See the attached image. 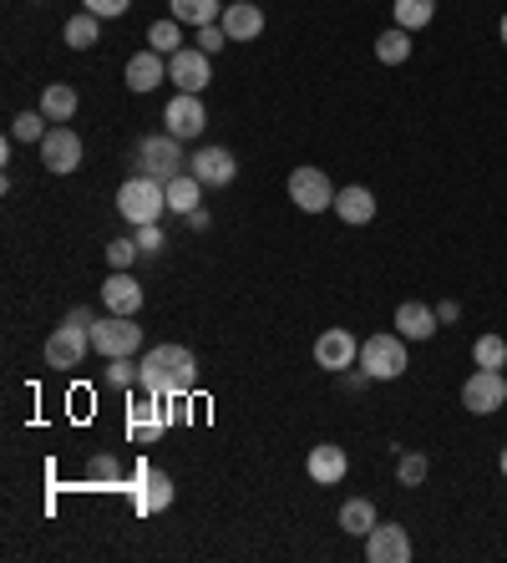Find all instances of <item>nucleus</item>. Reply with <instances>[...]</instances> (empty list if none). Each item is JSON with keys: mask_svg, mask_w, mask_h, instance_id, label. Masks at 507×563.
Returning <instances> with one entry per match:
<instances>
[{"mask_svg": "<svg viewBox=\"0 0 507 563\" xmlns=\"http://www.w3.org/2000/svg\"><path fill=\"white\" fill-rule=\"evenodd\" d=\"M188 173H194L203 188H223V184H234L239 163H234V153H229V147H198L194 168H188Z\"/></svg>", "mask_w": 507, "mask_h": 563, "instance_id": "obj_14", "label": "nucleus"}, {"mask_svg": "<svg viewBox=\"0 0 507 563\" xmlns=\"http://www.w3.org/2000/svg\"><path fill=\"white\" fill-rule=\"evenodd\" d=\"M137 239H112V244H107V264H112V269H132V260H137Z\"/></svg>", "mask_w": 507, "mask_h": 563, "instance_id": "obj_35", "label": "nucleus"}, {"mask_svg": "<svg viewBox=\"0 0 507 563\" xmlns=\"http://www.w3.org/2000/svg\"><path fill=\"white\" fill-rule=\"evenodd\" d=\"M335 213L345 223H351V229H361V223H371L376 219V194H371V188H340L335 194Z\"/></svg>", "mask_w": 507, "mask_h": 563, "instance_id": "obj_20", "label": "nucleus"}, {"mask_svg": "<svg viewBox=\"0 0 507 563\" xmlns=\"http://www.w3.org/2000/svg\"><path fill=\"white\" fill-rule=\"evenodd\" d=\"M198 46L213 56L219 46H229V36H223V26H198Z\"/></svg>", "mask_w": 507, "mask_h": 563, "instance_id": "obj_37", "label": "nucleus"}, {"mask_svg": "<svg viewBox=\"0 0 507 563\" xmlns=\"http://www.w3.org/2000/svg\"><path fill=\"white\" fill-rule=\"evenodd\" d=\"M497 36H503V46H507V15H503V26H497Z\"/></svg>", "mask_w": 507, "mask_h": 563, "instance_id": "obj_42", "label": "nucleus"}, {"mask_svg": "<svg viewBox=\"0 0 507 563\" xmlns=\"http://www.w3.org/2000/svg\"><path fill=\"white\" fill-rule=\"evenodd\" d=\"M163 77H168V62H163V52H137L128 62V87L132 92H153V87H163Z\"/></svg>", "mask_w": 507, "mask_h": 563, "instance_id": "obj_18", "label": "nucleus"}, {"mask_svg": "<svg viewBox=\"0 0 507 563\" xmlns=\"http://www.w3.org/2000/svg\"><path fill=\"white\" fill-rule=\"evenodd\" d=\"M137 173H147V178H157V184H173L178 173H188L183 168V147H178V137H147L143 147H137Z\"/></svg>", "mask_w": 507, "mask_h": 563, "instance_id": "obj_5", "label": "nucleus"}, {"mask_svg": "<svg viewBox=\"0 0 507 563\" xmlns=\"http://www.w3.org/2000/svg\"><path fill=\"white\" fill-rule=\"evenodd\" d=\"M462 407L472 417H493V411L507 407V380L503 371H472L467 386H462Z\"/></svg>", "mask_w": 507, "mask_h": 563, "instance_id": "obj_7", "label": "nucleus"}, {"mask_svg": "<svg viewBox=\"0 0 507 563\" xmlns=\"http://www.w3.org/2000/svg\"><path fill=\"white\" fill-rule=\"evenodd\" d=\"M427 472H431V462L421 457V452H401V457H396V477H401V487H421L427 483Z\"/></svg>", "mask_w": 507, "mask_h": 563, "instance_id": "obj_33", "label": "nucleus"}, {"mask_svg": "<svg viewBox=\"0 0 507 563\" xmlns=\"http://www.w3.org/2000/svg\"><path fill=\"white\" fill-rule=\"evenodd\" d=\"M97 21H102V15H91V11H81V15H71V21H66V46H71V52H91V46H97Z\"/></svg>", "mask_w": 507, "mask_h": 563, "instance_id": "obj_28", "label": "nucleus"}, {"mask_svg": "<svg viewBox=\"0 0 507 563\" xmlns=\"http://www.w3.org/2000/svg\"><path fill=\"white\" fill-rule=\"evenodd\" d=\"M147 46H153V52H163V56L183 52V31H178V21H157V26H147Z\"/></svg>", "mask_w": 507, "mask_h": 563, "instance_id": "obj_32", "label": "nucleus"}, {"mask_svg": "<svg viewBox=\"0 0 507 563\" xmlns=\"http://www.w3.org/2000/svg\"><path fill=\"white\" fill-rule=\"evenodd\" d=\"M361 366L371 371L376 380L406 376V341L396 335V330H381V335H371V341L361 345Z\"/></svg>", "mask_w": 507, "mask_h": 563, "instance_id": "obj_4", "label": "nucleus"}, {"mask_svg": "<svg viewBox=\"0 0 507 563\" xmlns=\"http://www.w3.org/2000/svg\"><path fill=\"white\" fill-rule=\"evenodd\" d=\"M396 335L401 341H431L437 335V310L421 300H401L396 305Z\"/></svg>", "mask_w": 507, "mask_h": 563, "instance_id": "obj_17", "label": "nucleus"}, {"mask_svg": "<svg viewBox=\"0 0 507 563\" xmlns=\"http://www.w3.org/2000/svg\"><path fill=\"white\" fill-rule=\"evenodd\" d=\"M102 305L112 314H137V310H143V285H137L128 269H112V275H107V285H102Z\"/></svg>", "mask_w": 507, "mask_h": 563, "instance_id": "obj_15", "label": "nucleus"}, {"mask_svg": "<svg viewBox=\"0 0 507 563\" xmlns=\"http://www.w3.org/2000/svg\"><path fill=\"white\" fill-rule=\"evenodd\" d=\"M66 320H71V325H81V330H91V325H97V320H91V310H87V305H77V310L66 314Z\"/></svg>", "mask_w": 507, "mask_h": 563, "instance_id": "obj_39", "label": "nucleus"}, {"mask_svg": "<svg viewBox=\"0 0 507 563\" xmlns=\"http://www.w3.org/2000/svg\"><path fill=\"white\" fill-rule=\"evenodd\" d=\"M77 107H81V97H77V87H66V81H52V87L41 92V112L52 122H71Z\"/></svg>", "mask_w": 507, "mask_h": 563, "instance_id": "obj_23", "label": "nucleus"}, {"mask_svg": "<svg viewBox=\"0 0 507 563\" xmlns=\"http://www.w3.org/2000/svg\"><path fill=\"white\" fill-rule=\"evenodd\" d=\"M365 559L371 563H406L411 559V538L401 523H376L365 533Z\"/></svg>", "mask_w": 507, "mask_h": 563, "instance_id": "obj_13", "label": "nucleus"}, {"mask_svg": "<svg viewBox=\"0 0 507 563\" xmlns=\"http://www.w3.org/2000/svg\"><path fill=\"white\" fill-rule=\"evenodd\" d=\"M168 188V209L173 213H198V203H203V184H198L194 173H178L173 184H163Z\"/></svg>", "mask_w": 507, "mask_h": 563, "instance_id": "obj_24", "label": "nucleus"}, {"mask_svg": "<svg viewBox=\"0 0 507 563\" xmlns=\"http://www.w3.org/2000/svg\"><path fill=\"white\" fill-rule=\"evenodd\" d=\"M168 77L178 81V92H203L213 81V66H209V52L203 46H183V52L168 56Z\"/></svg>", "mask_w": 507, "mask_h": 563, "instance_id": "obj_9", "label": "nucleus"}, {"mask_svg": "<svg viewBox=\"0 0 507 563\" xmlns=\"http://www.w3.org/2000/svg\"><path fill=\"white\" fill-rule=\"evenodd\" d=\"M163 122H168L173 137H198V132L209 128V112H203V102H198V92H178L168 107H163Z\"/></svg>", "mask_w": 507, "mask_h": 563, "instance_id": "obj_12", "label": "nucleus"}, {"mask_svg": "<svg viewBox=\"0 0 507 563\" xmlns=\"http://www.w3.org/2000/svg\"><path fill=\"white\" fill-rule=\"evenodd\" d=\"M456 314H462V310H456V300H442V305H437V320H447V325H452Z\"/></svg>", "mask_w": 507, "mask_h": 563, "instance_id": "obj_41", "label": "nucleus"}, {"mask_svg": "<svg viewBox=\"0 0 507 563\" xmlns=\"http://www.w3.org/2000/svg\"><path fill=\"white\" fill-rule=\"evenodd\" d=\"M128 5H132V0H87V11L102 15V21H107V15H128Z\"/></svg>", "mask_w": 507, "mask_h": 563, "instance_id": "obj_38", "label": "nucleus"}, {"mask_svg": "<svg viewBox=\"0 0 507 563\" xmlns=\"http://www.w3.org/2000/svg\"><path fill=\"white\" fill-rule=\"evenodd\" d=\"M406 56H411V31H401V26L381 31V36H376V62H386V66H401Z\"/></svg>", "mask_w": 507, "mask_h": 563, "instance_id": "obj_27", "label": "nucleus"}, {"mask_svg": "<svg viewBox=\"0 0 507 563\" xmlns=\"http://www.w3.org/2000/svg\"><path fill=\"white\" fill-rule=\"evenodd\" d=\"M198 386V361L194 351L183 345H153V355L143 361V391L163 396V401H178Z\"/></svg>", "mask_w": 507, "mask_h": 563, "instance_id": "obj_1", "label": "nucleus"}, {"mask_svg": "<svg viewBox=\"0 0 507 563\" xmlns=\"http://www.w3.org/2000/svg\"><path fill=\"white\" fill-rule=\"evenodd\" d=\"M91 351V330H81V325H56L52 335H46V366L52 371H71V366H81V355Z\"/></svg>", "mask_w": 507, "mask_h": 563, "instance_id": "obj_8", "label": "nucleus"}, {"mask_svg": "<svg viewBox=\"0 0 507 563\" xmlns=\"http://www.w3.org/2000/svg\"><path fill=\"white\" fill-rule=\"evenodd\" d=\"M472 361H477V371H503L507 366V341L503 335H477Z\"/></svg>", "mask_w": 507, "mask_h": 563, "instance_id": "obj_29", "label": "nucleus"}, {"mask_svg": "<svg viewBox=\"0 0 507 563\" xmlns=\"http://www.w3.org/2000/svg\"><path fill=\"white\" fill-rule=\"evenodd\" d=\"M503 477H507V446H503Z\"/></svg>", "mask_w": 507, "mask_h": 563, "instance_id": "obj_43", "label": "nucleus"}, {"mask_svg": "<svg viewBox=\"0 0 507 563\" xmlns=\"http://www.w3.org/2000/svg\"><path fill=\"white\" fill-rule=\"evenodd\" d=\"M390 15L401 31H421L437 21V0H390Z\"/></svg>", "mask_w": 507, "mask_h": 563, "instance_id": "obj_25", "label": "nucleus"}, {"mask_svg": "<svg viewBox=\"0 0 507 563\" xmlns=\"http://www.w3.org/2000/svg\"><path fill=\"white\" fill-rule=\"evenodd\" d=\"M219 26H223V36L229 41H254L264 31V11L254 5V0H229Z\"/></svg>", "mask_w": 507, "mask_h": 563, "instance_id": "obj_16", "label": "nucleus"}, {"mask_svg": "<svg viewBox=\"0 0 507 563\" xmlns=\"http://www.w3.org/2000/svg\"><path fill=\"white\" fill-rule=\"evenodd\" d=\"M340 528H345L351 538H365L371 528H376V503H371V498H351L345 508H340Z\"/></svg>", "mask_w": 507, "mask_h": 563, "instance_id": "obj_26", "label": "nucleus"}, {"mask_svg": "<svg viewBox=\"0 0 507 563\" xmlns=\"http://www.w3.org/2000/svg\"><path fill=\"white\" fill-rule=\"evenodd\" d=\"M91 477H118V462H107V457H97V462H91Z\"/></svg>", "mask_w": 507, "mask_h": 563, "instance_id": "obj_40", "label": "nucleus"}, {"mask_svg": "<svg viewBox=\"0 0 507 563\" xmlns=\"http://www.w3.org/2000/svg\"><path fill=\"white\" fill-rule=\"evenodd\" d=\"M168 5H173V21H178V26H219L223 21L219 0H168Z\"/></svg>", "mask_w": 507, "mask_h": 563, "instance_id": "obj_21", "label": "nucleus"}, {"mask_svg": "<svg viewBox=\"0 0 507 563\" xmlns=\"http://www.w3.org/2000/svg\"><path fill=\"white\" fill-rule=\"evenodd\" d=\"M355 361H361V351H355V335H351V330L330 325L326 335L315 341V366H326V371H335V376H345Z\"/></svg>", "mask_w": 507, "mask_h": 563, "instance_id": "obj_11", "label": "nucleus"}, {"mask_svg": "<svg viewBox=\"0 0 507 563\" xmlns=\"http://www.w3.org/2000/svg\"><path fill=\"white\" fill-rule=\"evenodd\" d=\"M157 401H163V396H147V401H137V407H132V432L137 437H147V432H163V411H157Z\"/></svg>", "mask_w": 507, "mask_h": 563, "instance_id": "obj_31", "label": "nucleus"}, {"mask_svg": "<svg viewBox=\"0 0 507 563\" xmlns=\"http://www.w3.org/2000/svg\"><path fill=\"white\" fill-rule=\"evenodd\" d=\"M289 198H295V209H305V213H326V209H335V184H330L320 168H295L289 173Z\"/></svg>", "mask_w": 507, "mask_h": 563, "instance_id": "obj_6", "label": "nucleus"}, {"mask_svg": "<svg viewBox=\"0 0 507 563\" xmlns=\"http://www.w3.org/2000/svg\"><path fill=\"white\" fill-rule=\"evenodd\" d=\"M168 508H173V477H168V472H143L137 512H168Z\"/></svg>", "mask_w": 507, "mask_h": 563, "instance_id": "obj_22", "label": "nucleus"}, {"mask_svg": "<svg viewBox=\"0 0 507 563\" xmlns=\"http://www.w3.org/2000/svg\"><path fill=\"white\" fill-rule=\"evenodd\" d=\"M137 345H143V325H132V314H112L107 310V320H97L91 325V351L97 355H137Z\"/></svg>", "mask_w": 507, "mask_h": 563, "instance_id": "obj_3", "label": "nucleus"}, {"mask_svg": "<svg viewBox=\"0 0 507 563\" xmlns=\"http://www.w3.org/2000/svg\"><path fill=\"white\" fill-rule=\"evenodd\" d=\"M163 209H168V188L157 184V178H147V173H132L128 184L118 188V213L132 229H137V223H157Z\"/></svg>", "mask_w": 507, "mask_h": 563, "instance_id": "obj_2", "label": "nucleus"}, {"mask_svg": "<svg viewBox=\"0 0 507 563\" xmlns=\"http://www.w3.org/2000/svg\"><path fill=\"white\" fill-rule=\"evenodd\" d=\"M46 122H52L46 112H21V118L11 122V137H15V143H36V147H41V137L52 132Z\"/></svg>", "mask_w": 507, "mask_h": 563, "instance_id": "obj_30", "label": "nucleus"}, {"mask_svg": "<svg viewBox=\"0 0 507 563\" xmlns=\"http://www.w3.org/2000/svg\"><path fill=\"white\" fill-rule=\"evenodd\" d=\"M137 250H143V254L163 250V229H157V223H137Z\"/></svg>", "mask_w": 507, "mask_h": 563, "instance_id": "obj_36", "label": "nucleus"}, {"mask_svg": "<svg viewBox=\"0 0 507 563\" xmlns=\"http://www.w3.org/2000/svg\"><path fill=\"white\" fill-rule=\"evenodd\" d=\"M107 386H122V391H128V386H143V366H132L128 355H112V361H107Z\"/></svg>", "mask_w": 507, "mask_h": 563, "instance_id": "obj_34", "label": "nucleus"}, {"mask_svg": "<svg viewBox=\"0 0 507 563\" xmlns=\"http://www.w3.org/2000/svg\"><path fill=\"white\" fill-rule=\"evenodd\" d=\"M305 472H310L315 483H340L345 472H351V462H345V446H335V442H320L310 452V462H305Z\"/></svg>", "mask_w": 507, "mask_h": 563, "instance_id": "obj_19", "label": "nucleus"}, {"mask_svg": "<svg viewBox=\"0 0 507 563\" xmlns=\"http://www.w3.org/2000/svg\"><path fill=\"white\" fill-rule=\"evenodd\" d=\"M41 163L52 173H77L81 168V137L66 122H56L46 137H41Z\"/></svg>", "mask_w": 507, "mask_h": 563, "instance_id": "obj_10", "label": "nucleus"}]
</instances>
